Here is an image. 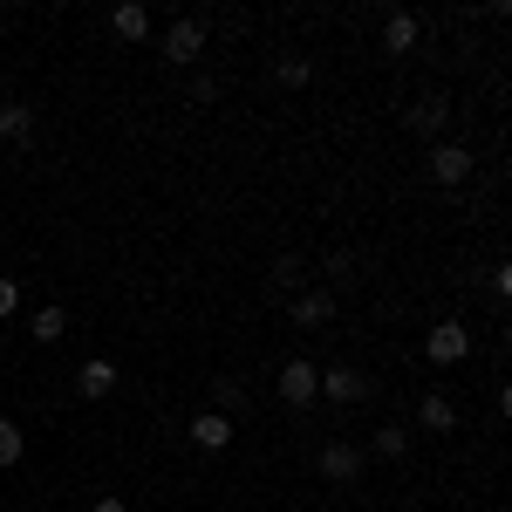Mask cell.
Listing matches in <instances>:
<instances>
[{
	"label": "cell",
	"instance_id": "cell-18",
	"mask_svg": "<svg viewBox=\"0 0 512 512\" xmlns=\"http://www.w3.org/2000/svg\"><path fill=\"white\" fill-rule=\"evenodd\" d=\"M69 335V315L62 308H35V342H62Z\"/></svg>",
	"mask_w": 512,
	"mask_h": 512
},
{
	"label": "cell",
	"instance_id": "cell-4",
	"mask_svg": "<svg viewBox=\"0 0 512 512\" xmlns=\"http://www.w3.org/2000/svg\"><path fill=\"white\" fill-rule=\"evenodd\" d=\"M321 478H328V485H355V478H362V444H355V437H328V444H321Z\"/></svg>",
	"mask_w": 512,
	"mask_h": 512
},
{
	"label": "cell",
	"instance_id": "cell-5",
	"mask_svg": "<svg viewBox=\"0 0 512 512\" xmlns=\"http://www.w3.org/2000/svg\"><path fill=\"white\" fill-rule=\"evenodd\" d=\"M424 355L444 362V369H451V362H465V355H472V328H465V321H437L431 335H424Z\"/></svg>",
	"mask_w": 512,
	"mask_h": 512
},
{
	"label": "cell",
	"instance_id": "cell-7",
	"mask_svg": "<svg viewBox=\"0 0 512 512\" xmlns=\"http://www.w3.org/2000/svg\"><path fill=\"white\" fill-rule=\"evenodd\" d=\"M192 444L205 451V458H219V451L233 444V417H219V410H198V417H192Z\"/></svg>",
	"mask_w": 512,
	"mask_h": 512
},
{
	"label": "cell",
	"instance_id": "cell-13",
	"mask_svg": "<svg viewBox=\"0 0 512 512\" xmlns=\"http://www.w3.org/2000/svg\"><path fill=\"white\" fill-rule=\"evenodd\" d=\"M383 48H390V55H410V48H417V14L396 7L390 21H383Z\"/></svg>",
	"mask_w": 512,
	"mask_h": 512
},
{
	"label": "cell",
	"instance_id": "cell-11",
	"mask_svg": "<svg viewBox=\"0 0 512 512\" xmlns=\"http://www.w3.org/2000/svg\"><path fill=\"white\" fill-rule=\"evenodd\" d=\"M110 28H117L123 41H151V7H144V0H123L117 14H110Z\"/></svg>",
	"mask_w": 512,
	"mask_h": 512
},
{
	"label": "cell",
	"instance_id": "cell-6",
	"mask_svg": "<svg viewBox=\"0 0 512 512\" xmlns=\"http://www.w3.org/2000/svg\"><path fill=\"white\" fill-rule=\"evenodd\" d=\"M431 178L444 185V192L472 185V151H465V144H437V151H431Z\"/></svg>",
	"mask_w": 512,
	"mask_h": 512
},
{
	"label": "cell",
	"instance_id": "cell-17",
	"mask_svg": "<svg viewBox=\"0 0 512 512\" xmlns=\"http://www.w3.org/2000/svg\"><path fill=\"white\" fill-rule=\"evenodd\" d=\"M21 451H28L21 424H14V417H0V472H7V465H21Z\"/></svg>",
	"mask_w": 512,
	"mask_h": 512
},
{
	"label": "cell",
	"instance_id": "cell-2",
	"mask_svg": "<svg viewBox=\"0 0 512 512\" xmlns=\"http://www.w3.org/2000/svg\"><path fill=\"white\" fill-rule=\"evenodd\" d=\"M198 55H205V21H198V14H178V21L164 28V62L192 69Z\"/></svg>",
	"mask_w": 512,
	"mask_h": 512
},
{
	"label": "cell",
	"instance_id": "cell-3",
	"mask_svg": "<svg viewBox=\"0 0 512 512\" xmlns=\"http://www.w3.org/2000/svg\"><path fill=\"white\" fill-rule=\"evenodd\" d=\"M321 396H328V403H342V410H355V403H369V396H376V383H369L362 369H349V362H335V369H321Z\"/></svg>",
	"mask_w": 512,
	"mask_h": 512
},
{
	"label": "cell",
	"instance_id": "cell-19",
	"mask_svg": "<svg viewBox=\"0 0 512 512\" xmlns=\"http://www.w3.org/2000/svg\"><path fill=\"white\" fill-rule=\"evenodd\" d=\"M287 89H308V76H315V62H301V55H280V69H274Z\"/></svg>",
	"mask_w": 512,
	"mask_h": 512
},
{
	"label": "cell",
	"instance_id": "cell-14",
	"mask_svg": "<svg viewBox=\"0 0 512 512\" xmlns=\"http://www.w3.org/2000/svg\"><path fill=\"white\" fill-rule=\"evenodd\" d=\"M0 137H7V144H28V137H35V110H28V103H0Z\"/></svg>",
	"mask_w": 512,
	"mask_h": 512
},
{
	"label": "cell",
	"instance_id": "cell-9",
	"mask_svg": "<svg viewBox=\"0 0 512 512\" xmlns=\"http://www.w3.org/2000/svg\"><path fill=\"white\" fill-rule=\"evenodd\" d=\"M403 123H410L417 137H437V130L451 123V103H444V96H417V103L403 110Z\"/></svg>",
	"mask_w": 512,
	"mask_h": 512
},
{
	"label": "cell",
	"instance_id": "cell-20",
	"mask_svg": "<svg viewBox=\"0 0 512 512\" xmlns=\"http://www.w3.org/2000/svg\"><path fill=\"white\" fill-rule=\"evenodd\" d=\"M14 308H21V280H14V274H0V321L14 315Z\"/></svg>",
	"mask_w": 512,
	"mask_h": 512
},
{
	"label": "cell",
	"instance_id": "cell-8",
	"mask_svg": "<svg viewBox=\"0 0 512 512\" xmlns=\"http://www.w3.org/2000/svg\"><path fill=\"white\" fill-rule=\"evenodd\" d=\"M335 321V294L328 287H301L294 294V328H328Z\"/></svg>",
	"mask_w": 512,
	"mask_h": 512
},
{
	"label": "cell",
	"instance_id": "cell-10",
	"mask_svg": "<svg viewBox=\"0 0 512 512\" xmlns=\"http://www.w3.org/2000/svg\"><path fill=\"white\" fill-rule=\"evenodd\" d=\"M76 390L89 396V403H103V396L117 390V362H103V355H89V362L76 369Z\"/></svg>",
	"mask_w": 512,
	"mask_h": 512
},
{
	"label": "cell",
	"instance_id": "cell-21",
	"mask_svg": "<svg viewBox=\"0 0 512 512\" xmlns=\"http://www.w3.org/2000/svg\"><path fill=\"white\" fill-rule=\"evenodd\" d=\"M274 287H301V260H294V253L274 267Z\"/></svg>",
	"mask_w": 512,
	"mask_h": 512
},
{
	"label": "cell",
	"instance_id": "cell-16",
	"mask_svg": "<svg viewBox=\"0 0 512 512\" xmlns=\"http://www.w3.org/2000/svg\"><path fill=\"white\" fill-rule=\"evenodd\" d=\"M212 410H219V417H233V410H246V383H233V376H219V383H212Z\"/></svg>",
	"mask_w": 512,
	"mask_h": 512
},
{
	"label": "cell",
	"instance_id": "cell-1",
	"mask_svg": "<svg viewBox=\"0 0 512 512\" xmlns=\"http://www.w3.org/2000/svg\"><path fill=\"white\" fill-rule=\"evenodd\" d=\"M280 403H287V410H308V403H315L321 396V369L315 362H308V355H294V362H287V369H280Z\"/></svg>",
	"mask_w": 512,
	"mask_h": 512
},
{
	"label": "cell",
	"instance_id": "cell-23",
	"mask_svg": "<svg viewBox=\"0 0 512 512\" xmlns=\"http://www.w3.org/2000/svg\"><path fill=\"white\" fill-rule=\"evenodd\" d=\"M89 512H130V506H123L117 492H103V499H89Z\"/></svg>",
	"mask_w": 512,
	"mask_h": 512
},
{
	"label": "cell",
	"instance_id": "cell-15",
	"mask_svg": "<svg viewBox=\"0 0 512 512\" xmlns=\"http://www.w3.org/2000/svg\"><path fill=\"white\" fill-rule=\"evenodd\" d=\"M369 451H376V458H410V431H403V424H383V431L369 437Z\"/></svg>",
	"mask_w": 512,
	"mask_h": 512
},
{
	"label": "cell",
	"instance_id": "cell-22",
	"mask_svg": "<svg viewBox=\"0 0 512 512\" xmlns=\"http://www.w3.org/2000/svg\"><path fill=\"white\" fill-rule=\"evenodd\" d=\"M192 103H219V76H192Z\"/></svg>",
	"mask_w": 512,
	"mask_h": 512
},
{
	"label": "cell",
	"instance_id": "cell-12",
	"mask_svg": "<svg viewBox=\"0 0 512 512\" xmlns=\"http://www.w3.org/2000/svg\"><path fill=\"white\" fill-rule=\"evenodd\" d=\"M417 424H424V431H431V437H444V431H451V424H458V410H451V396H424V403H417Z\"/></svg>",
	"mask_w": 512,
	"mask_h": 512
}]
</instances>
